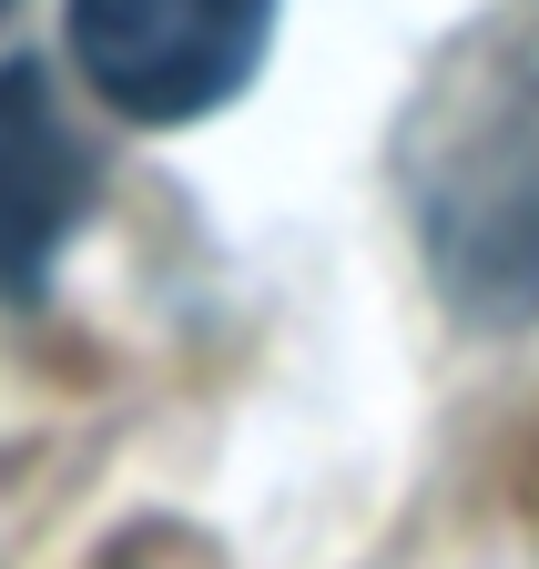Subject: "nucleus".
Wrapping results in <instances>:
<instances>
[{
    "label": "nucleus",
    "mask_w": 539,
    "mask_h": 569,
    "mask_svg": "<svg viewBox=\"0 0 539 569\" xmlns=\"http://www.w3.org/2000/svg\"><path fill=\"white\" fill-rule=\"evenodd\" d=\"M418 224L438 284L479 316H539V11L479 41L418 122Z\"/></svg>",
    "instance_id": "nucleus-1"
},
{
    "label": "nucleus",
    "mask_w": 539,
    "mask_h": 569,
    "mask_svg": "<svg viewBox=\"0 0 539 569\" xmlns=\"http://www.w3.org/2000/svg\"><path fill=\"white\" fill-rule=\"evenodd\" d=\"M286 0H72V61L102 112L173 132L224 112L276 41Z\"/></svg>",
    "instance_id": "nucleus-2"
},
{
    "label": "nucleus",
    "mask_w": 539,
    "mask_h": 569,
    "mask_svg": "<svg viewBox=\"0 0 539 569\" xmlns=\"http://www.w3.org/2000/svg\"><path fill=\"white\" fill-rule=\"evenodd\" d=\"M92 213V153L41 61H0V296L31 306Z\"/></svg>",
    "instance_id": "nucleus-3"
}]
</instances>
